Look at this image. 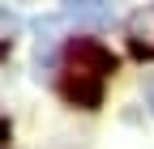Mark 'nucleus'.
Masks as SVG:
<instances>
[{
    "label": "nucleus",
    "instance_id": "obj_3",
    "mask_svg": "<svg viewBox=\"0 0 154 149\" xmlns=\"http://www.w3.org/2000/svg\"><path fill=\"white\" fill-rule=\"evenodd\" d=\"M60 17L86 30H103L116 22V0H60Z\"/></svg>",
    "mask_w": 154,
    "mask_h": 149
},
{
    "label": "nucleus",
    "instance_id": "obj_2",
    "mask_svg": "<svg viewBox=\"0 0 154 149\" xmlns=\"http://www.w3.org/2000/svg\"><path fill=\"white\" fill-rule=\"evenodd\" d=\"M60 98H64L69 107H82V111H94V107H103V77L73 68L69 77H60Z\"/></svg>",
    "mask_w": 154,
    "mask_h": 149
},
{
    "label": "nucleus",
    "instance_id": "obj_5",
    "mask_svg": "<svg viewBox=\"0 0 154 149\" xmlns=\"http://www.w3.org/2000/svg\"><path fill=\"white\" fill-rule=\"evenodd\" d=\"M5 141H9V119H0V149H5Z\"/></svg>",
    "mask_w": 154,
    "mask_h": 149
},
{
    "label": "nucleus",
    "instance_id": "obj_1",
    "mask_svg": "<svg viewBox=\"0 0 154 149\" xmlns=\"http://www.w3.org/2000/svg\"><path fill=\"white\" fill-rule=\"evenodd\" d=\"M69 60H73V68H82V72H94V77H111L116 72V55H111V47H103L99 39H69Z\"/></svg>",
    "mask_w": 154,
    "mask_h": 149
},
{
    "label": "nucleus",
    "instance_id": "obj_4",
    "mask_svg": "<svg viewBox=\"0 0 154 149\" xmlns=\"http://www.w3.org/2000/svg\"><path fill=\"white\" fill-rule=\"evenodd\" d=\"M34 34H38V64H51V60H56V43H60V26H56V17L34 22Z\"/></svg>",
    "mask_w": 154,
    "mask_h": 149
},
{
    "label": "nucleus",
    "instance_id": "obj_6",
    "mask_svg": "<svg viewBox=\"0 0 154 149\" xmlns=\"http://www.w3.org/2000/svg\"><path fill=\"white\" fill-rule=\"evenodd\" d=\"M150 111H154V89H150Z\"/></svg>",
    "mask_w": 154,
    "mask_h": 149
}]
</instances>
